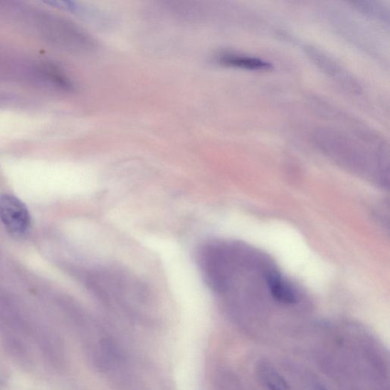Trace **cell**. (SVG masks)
<instances>
[{
    "instance_id": "277c9868",
    "label": "cell",
    "mask_w": 390,
    "mask_h": 390,
    "mask_svg": "<svg viewBox=\"0 0 390 390\" xmlns=\"http://www.w3.org/2000/svg\"><path fill=\"white\" fill-rule=\"evenodd\" d=\"M259 374L269 390H290L285 379L273 367L263 364L260 367Z\"/></svg>"
},
{
    "instance_id": "7a4b0ae2",
    "label": "cell",
    "mask_w": 390,
    "mask_h": 390,
    "mask_svg": "<svg viewBox=\"0 0 390 390\" xmlns=\"http://www.w3.org/2000/svg\"><path fill=\"white\" fill-rule=\"evenodd\" d=\"M0 221L14 236L23 237L28 233L31 216L23 202L11 194L0 196Z\"/></svg>"
},
{
    "instance_id": "5b68a950",
    "label": "cell",
    "mask_w": 390,
    "mask_h": 390,
    "mask_svg": "<svg viewBox=\"0 0 390 390\" xmlns=\"http://www.w3.org/2000/svg\"><path fill=\"white\" fill-rule=\"evenodd\" d=\"M313 390H328V389L323 386L317 385L315 387H314Z\"/></svg>"
},
{
    "instance_id": "6da1fadb",
    "label": "cell",
    "mask_w": 390,
    "mask_h": 390,
    "mask_svg": "<svg viewBox=\"0 0 390 390\" xmlns=\"http://www.w3.org/2000/svg\"><path fill=\"white\" fill-rule=\"evenodd\" d=\"M91 284L95 295L107 305L130 307L147 302V290L142 283L123 270L99 268Z\"/></svg>"
},
{
    "instance_id": "3957f363",
    "label": "cell",
    "mask_w": 390,
    "mask_h": 390,
    "mask_svg": "<svg viewBox=\"0 0 390 390\" xmlns=\"http://www.w3.org/2000/svg\"><path fill=\"white\" fill-rule=\"evenodd\" d=\"M220 62L225 66L251 70H266L272 68V64L265 60L237 53H225L221 57Z\"/></svg>"
}]
</instances>
